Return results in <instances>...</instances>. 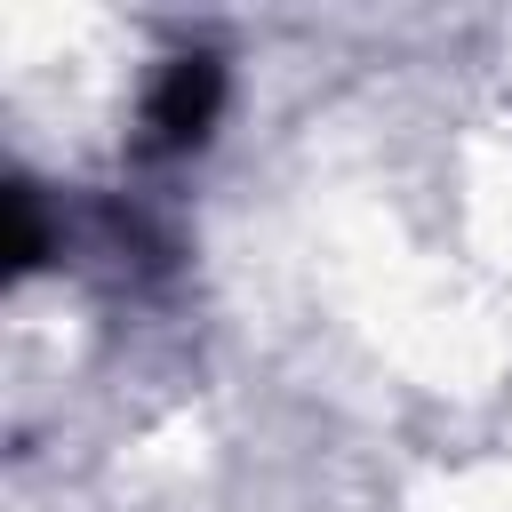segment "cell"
Listing matches in <instances>:
<instances>
[{
    "mask_svg": "<svg viewBox=\"0 0 512 512\" xmlns=\"http://www.w3.org/2000/svg\"><path fill=\"white\" fill-rule=\"evenodd\" d=\"M216 104H224L216 56H176L168 80L152 88V136H160V144H200L208 120H216Z\"/></svg>",
    "mask_w": 512,
    "mask_h": 512,
    "instance_id": "obj_1",
    "label": "cell"
},
{
    "mask_svg": "<svg viewBox=\"0 0 512 512\" xmlns=\"http://www.w3.org/2000/svg\"><path fill=\"white\" fill-rule=\"evenodd\" d=\"M8 208H16V248H8V264H16V272H32V264H40V248H48V232H40V208H32V192H24V184L8 192Z\"/></svg>",
    "mask_w": 512,
    "mask_h": 512,
    "instance_id": "obj_2",
    "label": "cell"
}]
</instances>
